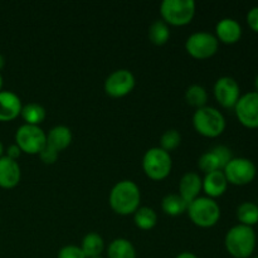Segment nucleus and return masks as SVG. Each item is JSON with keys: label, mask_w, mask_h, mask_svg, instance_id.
Returning <instances> with one entry per match:
<instances>
[{"label": "nucleus", "mask_w": 258, "mask_h": 258, "mask_svg": "<svg viewBox=\"0 0 258 258\" xmlns=\"http://www.w3.org/2000/svg\"><path fill=\"white\" fill-rule=\"evenodd\" d=\"M108 202L115 213L121 216L134 214L140 208L141 193L138 184L133 180H121L111 189Z\"/></svg>", "instance_id": "f257e3e1"}, {"label": "nucleus", "mask_w": 258, "mask_h": 258, "mask_svg": "<svg viewBox=\"0 0 258 258\" xmlns=\"http://www.w3.org/2000/svg\"><path fill=\"white\" fill-rule=\"evenodd\" d=\"M227 252L234 258H249L257 246L256 232L252 227L236 224L228 229L224 237Z\"/></svg>", "instance_id": "f03ea898"}, {"label": "nucleus", "mask_w": 258, "mask_h": 258, "mask_svg": "<svg viewBox=\"0 0 258 258\" xmlns=\"http://www.w3.org/2000/svg\"><path fill=\"white\" fill-rule=\"evenodd\" d=\"M193 126L201 135L206 138H218L226 130V117L216 107L204 106L196 110L193 115Z\"/></svg>", "instance_id": "7ed1b4c3"}, {"label": "nucleus", "mask_w": 258, "mask_h": 258, "mask_svg": "<svg viewBox=\"0 0 258 258\" xmlns=\"http://www.w3.org/2000/svg\"><path fill=\"white\" fill-rule=\"evenodd\" d=\"M189 218L196 226L209 228L218 223L221 218V207L209 197H198L190 202L186 209Z\"/></svg>", "instance_id": "20e7f679"}, {"label": "nucleus", "mask_w": 258, "mask_h": 258, "mask_svg": "<svg viewBox=\"0 0 258 258\" xmlns=\"http://www.w3.org/2000/svg\"><path fill=\"white\" fill-rule=\"evenodd\" d=\"M161 18L166 24L185 25L196 15L194 0H164L160 5Z\"/></svg>", "instance_id": "39448f33"}, {"label": "nucleus", "mask_w": 258, "mask_h": 258, "mask_svg": "<svg viewBox=\"0 0 258 258\" xmlns=\"http://www.w3.org/2000/svg\"><path fill=\"white\" fill-rule=\"evenodd\" d=\"M171 156L160 146L151 148L144 154L143 169L146 175L153 180H163L171 171Z\"/></svg>", "instance_id": "423d86ee"}, {"label": "nucleus", "mask_w": 258, "mask_h": 258, "mask_svg": "<svg viewBox=\"0 0 258 258\" xmlns=\"http://www.w3.org/2000/svg\"><path fill=\"white\" fill-rule=\"evenodd\" d=\"M223 173L228 184L242 186L251 184L254 180L257 175V166L251 159L233 156V159L224 166Z\"/></svg>", "instance_id": "0eeeda50"}, {"label": "nucleus", "mask_w": 258, "mask_h": 258, "mask_svg": "<svg viewBox=\"0 0 258 258\" xmlns=\"http://www.w3.org/2000/svg\"><path fill=\"white\" fill-rule=\"evenodd\" d=\"M15 144L19 146L22 153L35 155L39 154L47 144V134L39 126L24 123L15 133Z\"/></svg>", "instance_id": "6e6552de"}, {"label": "nucleus", "mask_w": 258, "mask_h": 258, "mask_svg": "<svg viewBox=\"0 0 258 258\" xmlns=\"http://www.w3.org/2000/svg\"><path fill=\"white\" fill-rule=\"evenodd\" d=\"M219 40L209 32H196L188 37L185 49L197 59H207L214 55L218 50Z\"/></svg>", "instance_id": "1a4fd4ad"}, {"label": "nucleus", "mask_w": 258, "mask_h": 258, "mask_svg": "<svg viewBox=\"0 0 258 258\" xmlns=\"http://www.w3.org/2000/svg\"><path fill=\"white\" fill-rule=\"evenodd\" d=\"M239 123L247 128H258V93L254 91L241 95L234 106Z\"/></svg>", "instance_id": "9d476101"}, {"label": "nucleus", "mask_w": 258, "mask_h": 258, "mask_svg": "<svg viewBox=\"0 0 258 258\" xmlns=\"http://www.w3.org/2000/svg\"><path fill=\"white\" fill-rule=\"evenodd\" d=\"M217 102L224 108H234L241 97V87L233 77L223 76L216 81L213 87Z\"/></svg>", "instance_id": "9b49d317"}, {"label": "nucleus", "mask_w": 258, "mask_h": 258, "mask_svg": "<svg viewBox=\"0 0 258 258\" xmlns=\"http://www.w3.org/2000/svg\"><path fill=\"white\" fill-rule=\"evenodd\" d=\"M135 87V76L128 70L113 71L105 80V92L111 97H123Z\"/></svg>", "instance_id": "f8f14e48"}, {"label": "nucleus", "mask_w": 258, "mask_h": 258, "mask_svg": "<svg viewBox=\"0 0 258 258\" xmlns=\"http://www.w3.org/2000/svg\"><path fill=\"white\" fill-rule=\"evenodd\" d=\"M216 37L219 42L234 44L242 37V25L233 18H223L216 25Z\"/></svg>", "instance_id": "ddd939ff"}, {"label": "nucleus", "mask_w": 258, "mask_h": 258, "mask_svg": "<svg viewBox=\"0 0 258 258\" xmlns=\"http://www.w3.org/2000/svg\"><path fill=\"white\" fill-rule=\"evenodd\" d=\"M22 171L17 160L3 155L0 158V186L4 189H12L20 181Z\"/></svg>", "instance_id": "4468645a"}, {"label": "nucleus", "mask_w": 258, "mask_h": 258, "mask_svg": "<svg viewBox=\"0 0 258 258\" xmlns=\"http://www.w3.org/2000/svg\"><path fill=\"white\" fill-rule=\"evenodd\" d=\"M202 189H203V179L198 173L188 171L181 176L179 183V194L188 204L198 198Z\"/></svg>", "instance_id": "2eb2a0df"}, {"label": "nucleus", "mask_w": 258, "mask_h": 258, "mask_svg": "<svg viewBox=\"0 0 258 258\" xmlns=\"http://www.w3.org/2000/svg\"><path fill=\"white\" fill-rule=\"evenodd\" d=\"M22 101L12 91H0V121H12L22 112Z\"/></svg>", "instance_id": "dca6fc26"}, {"label": "nucleus", "mask_w": 258, "mask_h": 258, "mask_svg": "<svg viewBox=\"0 0 258 258\" xmlns=\"http://www.w3.org/2000/svg\"><path fill=\"white\" fill-rule=\"evenodd\" d=\"M228 188V181H227L226 175L223 170L212 171V173L206 174L203 179V190L207 197L214 199L223 196Z\"/></svg>", "instance_id": "f3484780"}, {"label": "nucleus", "mask_w": 258, "mask_h": 258, "mask_svg": "<svg viewBox=\"0 0 258 258\" xmlns=\"http://www.w3.org/2000/svg\"><path fill=\"white\" fill-rule=\"evenodd\" d=\"M72 131L64 125H57L47 134V145L54 149L55 151H63L72 143Z\"/></svg>", "instance_id": "a211bd4d"}, {"label": "nucleus", "mask_w": 258, "mask_h": 258, "mask_svg": "<svg viewBox=\"0 0 258 258\" xmlns=\"http://www.w3.org/2000/svg\"><path fill=\"white\" fill-rule=\"evenodd\" d=\"M81 249L85 253L86 258L101 257L102 252L105 251V241L98 233H88L83 237Z\"/></svg>", "instance_id": "6ab92c4d"}, {"label": "nucleus", "mask_w": 258, "mask_h": 258, "mask_svg": "<svg viewBox=\"0 0 258 258\" xmlns=\"http://www.w3.org/2000/svg\"><path fill=\"white\" fill-rule=\"evenodd\" d=\"M108 258H136L135 246L126 238H116L107 248Z\"/></svg>", "instance_id": "aec40b11"}, {"label": "nucleus", "mask_w": 258, "mask_h": 258, "mask_svg": "<svg viewBox=\"0 0 258 258\" xmlns=\"http://www.w3.org/2000/svg\"><path fill=\"white\" fill-rule=\"evenodd\" d=\"M189 204L180 197V194L170 193L166 194L161 201V208L169 216H180L186 212Z\"/></svg>", "instance_id": "412c9836"}, {"label": "nucleus", "mask_w": 258, "mask_h": 258, "mask_svg": "<svg viewBox=\"0 0 258 258\" xmlns=\"http://www.w3.org/2000/svg\"><path fill=\"white\" fill-rule=\"evenodd\" d=\"M237 219L239 224L253 228L258 224V206L253 202H243L237 208Z\"/></svg>", "instance_id": "4be33fe9"}, {"label": "nucleus", "mask_w": 258, "mask_h": 258, "mask_svg": "<svg viewBox=\"0 0 258 258\" xmlns=\"http://www.w3.org/2000/svg\"><path fill=\"white\" fill-rule=\"evenodd\" d=\"M20 115H22L23 120H24L25 123H28V125L39 126L40 123L45 120L47 112H45V108L43 107L42 105L32 102L23 106Z\"/></svg>", "instance_id": "5701e85b"}, {"label": "nucleus", "mask_w": 258, "mask_h": 258, "mask_svg": "<svg viewBox=\"0 0 258 258\" xmlns=\"http://www.w3.org/2000/svg\"><path fill=\"white\" fill-rule=\"evenodd\" d=\"M170 38V28L163 19L154 20L149 27V39L153 44L163 45Z\"/></svg>", "instance_id": "b1692460"}, {"label": "nucleus", "mask_w": 258, "mask_h": 258, "mask_svg": "<svg viewBox=\"0 0 258 258\" xmlns=\"http://www.w3.org/2000/svg\"><path fill=\"white\" fill-rule=\"evenodd\" d=\"M134 222L136 226L144 231L154 228L158 222V214L150 207H140L138 211L134 213Z\"/></svg>", "instance_id": "393cba45"}, {"label": "nucleus", "mask_w": 258, "mask_h": 258, "mask_svg": "<svg viewBox=\"0 0 258 258\" xmlns=\"http://www.w3.org/2000/svg\"><path fill=\"white\" fill-rule=\"evenodd\" d=\"M185 101L188 105L193 106L197 110L207 106L208 101V92L201 85H190L185 91Z\"/></svg>", "instance_id": "a878e982"}, {"label": "nucleus", "mask_w": 258, "mask_h": 258, "mask_svg": "<svg viewBox=\"0 0 258 258\" xmlns=\"http://www.w3.org/2000/svg\"><path fill=\"white\" fill-rule=\"evenodd\" d=\"M198 166L206 174L212 173V171L223 170V165H222L218 155L212 149H209L206 153L202 154L201 158L198 159Z\"/></svg>", "instance_id": "bb28decb"}, {"label": "nucleus", "mask_w": 258, "mask_h": 258, "mask_svg": "<svg viewBox=\"0 0 258 258\" xmlns=\"http://www.w3.org/2000/svg\"><path fill=\"white\" fill-rule=\"evenodd\" d=\"M181 135L175 128H169L161 135L160 138V148L165 151H173L180 145Z\"/></svg>", "instance_id": "cd10ccee"}, {"label": "nucleus", "mask_w": 258, "mask_h": 258, "mask_svg": "<svg viewBox=\"0 0 258 258\" xmlns=\"http://www.w3.org/2000/svg\"><path fill=\"white\" fill-rule=\"evenodd\" d=\"M58 258H86V256L81 247L75 246V244H68V246L62 247L59 249Z\"/></svg>", "instance_id": "c85d7f7f"}, {"label": "nucleus", "mask_w": 258, "mask_h": 258, "mask_svg": "<svg viewBox=\"0 0 258 258\" xmlns=\"http://www.w3.org/2000/svg\"><path fill=\"white\" fill-rule=\"evenodd\" d=\"M212 150L214 151V153L218 155L219 160H221L222 165H223V169L224 166L227 165V164L229 163V161L233 159V154H232V150L228 148V146L226 145H216L212 148Z\"/></svg>", "instance_id": "c756f323"}, {"label": "nucleus", "mask_w": 258, "mask_h": 258, "mask_svg": "<svg viewBox=\"0 0 258 258\" xmlns=\"http://www.w3.org/2000/svg\"><path fill=\"white\" fill-rule=\"evenodd\" d=\"M38 155H39L40 160H42L43 163L48 164V165H52V164H54L55 161H57L58 151H55L54 149L50 148L49 145L45 144V146L40 150V153L38 154Z\"/></svg>", "instance_id": "7c9ffc66"}, {"label": "nucleus", "mask_w": 258, "mask_h": 258, "mask_svg": "<svg viewBox=\"0 0 258 258\" xmlns=\"http://www.w3.org/2000/svg\"><path fill=\"white\" fill-rule=\"evenodd\" d=\"M247 24L253 30L254 33H258V7H253L247 13Z\"/></svg>", "instance_id": "2f4dec72"}, {"label": "nucleus", "mask_w": 258, "mask_h": 258, "mask_svg": "<svg viewBox=\"0 0 258 258\" xmlns=\"http://www.w3.org/2000/svg\"><path fill=\"white\" fill-rule=\"evenodd\" d=\"M20 154H22V150H20L19 146H18L17 144L10 145L7 150V156L8 158L13 159V160H17V159L20 156Z\"/></svg>", "instance_id": "473e14b6"}, {"label": "nucleus", "mask_w": 258, "mask_h": 258, "mask_svg": "<svg viewBox=\"0 0 258 258\" xmlns=\"http://www.w3.org/2000/svg\"><path fill=\"white\" fill-rule=\"evenodd\" d=\"M175 258H198V257H197L194 253H191V252H181V253H179Z\"/></svg>", "instance_id": "72a5a7b5"}, {"label": "nucleus", "mask_w": 258, "mask_h": 258, "mask_svg": "<svg viewBox=\"0 0 258 258\" xmlns=\"http://www.w3.org/2000/svg\"><path fill=\"white\" fill-rule=\"evenodd\" d=\"M4 66H5V58H4V55H3L2 53H0V71H2L3 68H4Z\"/></svg>", "instance_id": "f704fd0d"}, {"label": "nucleus", "mask_w": 258, "mask_h": 258, "mask_svg": "<svg viewBox=\"0 0 258 258\" xmlns=\"http://www.w3.org/2000/svg\"><path fill=\"white\" fill-rule=\"evenodd\" d=\"M254 92L258 93V75L256 76V78H254Z\"/></svg>", "instance_id": "c9c22d12"}, {"label": "nucleus", "mask_w": 258, "mask_h": 258, "mask_svg": "<svg viewBox=\"0 0 258 258\" xmlns=\"http://www.w3.org/2000/svg\"><path fill=\"white\" fill-rule=\"evenodd\" d=\"M3 153H4V145H3V143L0 141V158L3 156Z\"/></svg>", "instance_id": "e433bc0d"}, {"label": "nucleus", "mask_w": 258, "mask_h": 258, "mask_svg": "<svg viewBox=\"0 0 258 258\" xmlns=\"http://www.w3.org/2000/svg\"><path fill=\"white\" fill-rule=\"evenodd\" d=\"M2 88H3V76L2 73H0V91H2Z\"/></svg>", "instance_id": "4c0bfd02"}, {"label": "nucleus", "mask_w": 258, "mask_h": 258, "mask_svg": "<svg viewBox=\"0 0 258 258\" xmlns=\"http://www.w3.org/2000/svg\"><path fill=\"white\" fill-rule=\"evenodd\" d=\"M252 258H258V256H254V257H252Z\"/></svg>", "instance_id": "58836bf2"}, {"label": "nucleus", "mask_w": 258, "mask_h": 258, "mask_svg": "<svg viewBox=\"0 0 258 258\" xmlns=\"http://www.w3.org/2000/svg\"><path fill=\"white\" fill-rule=\"evenodd\" d=\"M96 258H103V257H96Z\"/></svg>", "instance_id": "ea45409f"}]
</instances>
